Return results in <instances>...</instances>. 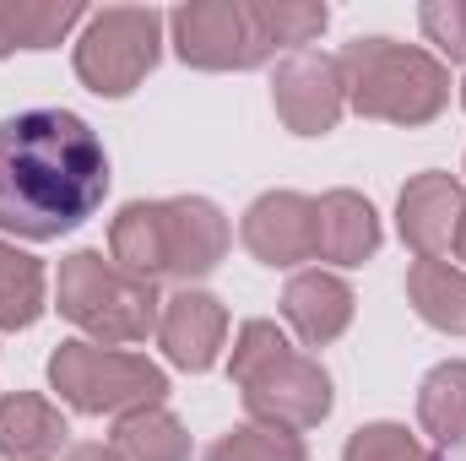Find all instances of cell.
Returning a JSON list of instances; mask_svg holds the SVG:
<instances>
[{
    "instance_id": "obj_1",
    "label": "cell",
    "mask_w": 466,
    "mask_h": 461,
    "mask_svg": "<svg viewBox=\"0 0 466 461\" xmlns=\"http://www.w3.org/2000/svg\"><path fill=\"white\" fill-rule=\"evenodd\" d=\"M109 158L93 125L71 109H27L0 119V229L60 239L98 212Z\"/></svg>"
},
{
    "instance_id": "obj_2",
    "label": "cell",
    "mask_w": 466,
    "mask_h": 461,
    "mask_svg": "<svg viewBox=\"0 0 466 461\" xmlns=\"http://www.w3.org/2000/svg\"><path fill=\"white\" fill-rule=\"evenodd\" d=\"M174 49L196 71H249L277 49H304L326 33V5L309 0H196L168 16Z\"/></svg>"
},
{
    "instance_id": "obj_3",
    "label": "cell",
    "mask_w": 466,
    "mask_h": 461,
    "mask_svg": "<svg viewBox=\"0 0 466 461\" xmlns=\"http://www.w3.org/2000/svg\"><path fill=\"white\" fill-rule=\"evenodd\" d=\"M115 266L130 277H207L228 255V218L201 201V196H174V201H130L109 229Z\"/></svg>"
},
{
    "instance_id": "obj_4",
    "label": "cell",
    "mask_w": 466,
    "mask_h": 461,
    "mask_svg": "<svg viewBox=\"0 0 466 461\" xmlns=\"http://www.w3.org/2000/svg\"><path fill=\"white\" fill-rule=\"evenodd\" d=\"M233 380L244 391V407L266 429H315L331 413V374L304 358L271 321H249L233 343Z\"/></svg>"
},
{
    "instance_id": "obj_5",
    "label": "cell",
    "mask_w": 466,
    "mask_h": 461,
    "mask_svg": "<svg viewBox=\"0 0 466 461\" xmlns=\"http://www.w3.org/2000/svg\"><path fill=\"white\" fill-rule=\"evenodd\" d=\"M342 93L363 119H390V125H429L451 98V71L412 44L396 38H352L337 55Z\"/></svg>"
},
{
    "instance_id": "obj_6",
    "label": "cell",
    "mask_w": 466,
    "mask_h": 461,
    "mask_svg": "<svg viewBox=\"0 0 466 461\" xmlns=\"http://www.w3.org/2000/svg\"><path fill=\"white\" fill-rule=\"evenodd\" d=\"M60 315L98 343H147V332H157L163 299L147 277H130L98 250H76L60 261Z\"/></svg>"
},
{
    "instance_id": "obj_7",
    "label": "cell",
    "mask_w": 466,
    "mask_h": 461,
    "mask_svg": "<svg viewBox=\"0 0 466 461\" xmlns=\"http://www.w3.org/2000/svg\"><path fill=\"white\" fill-rule=\"evenodd\" d=\"M49 380L55 391L76 407V413H141L157 407L168 380L157 364H147L141 353H115V347L93 343H60L49 358Z\"/></svg>"
},
{
    "instance_id": "obj_8",
    "label": "cell",
    "mask_w": 466,
    "mask_h": 461,
    "mask_svg": "<svg viewBox=\"0 0 466 461\" xmlns=\"http://www.w3.org/2000/svg\"><path fill=\"white\" fill-rule=\"evenodd\" d=\"M163 49V16L147 5H109L87 16V33L76 38V77L104 93V98H125Z\"/></svg>"
},
{
    "instance_id": "obj_9",
    "label": "cell",
    "mask_w": 466,
    "mask_h": 461,
    "mask_svg": "<svg viewBox=\"0 0 466 461\" xmlns=\"http://www.w3.org/2000/svg\"><path fill=\"white\" fill-rule=\"evenodd\" d=\"M271 104L282 125L293 136H326L337 130V119L348 109V93H342V71L331 55H315V49H299L277 66V82H271Z\"/></svg>"
},
{
    "instance_id": "obj_10",
    "label": "cell",
    "mask_w": 466,
    "mask_h": 461,
    "mask_svg": "<svg viewBox=\"0 0 466 461\" xmlns=\"http://www.w3.org/2000/svg\"><path fill=\"white\" fill-rule=\"evenodd\" d=\"M244 250L266 266H299L320 255V218L315 201L299 190H266L249 212H244Z\"/></svg>"
},
{
    "instance_id": "obj_11",
    "label": "cell",
    "mask_w": 466,
    "mask_h": 461,
    "mask_svg": "<svg viewBox=\"0 0 466 461\" xmlns=\"http://www.w3.org/2000/svg\"><path fill=\"white\" fill-rule=\"evenodd\" d=\"M396 218H401V239L423 255V261H440L456 250V233L466 218V190L451 174H418L407 179L401 201H396Z\"/></svg>"
},
{
    "instance_id": "obj_12",
    "label": "cell",
    "mask_w": 466,
    "mask_h": 461,
    "mask_svg": "<svg viewBox=\"0 0 466 461\" xmlns=\"http://www.w3.org/2000/svg\"><path fill=\"white\" fill-rule=\"evenodd\" d=\"M223 337H228V310H223V299H212V293H201V288H185V293L163 299L157 343H163V353H168L179 369H190V374L212 369Z\"/></svg>"
},
{
    "instance_id": "obj_13",
    "label": "cell",
    "mask_w": 466,
    "mask_h": 461,
    "mask_svg": "<svg viewBox=\"0 0 466 461\" xmlns=\"http://www.w3.org/2000/svg\"><path fill=\"white\" fill-rule=\"evenodd\" d=\"M282 315L309 347H326L352 326V288L331 271H299L282 293Z\"/></svg>"
},
{
    "instance_id": "obj_14",
    "label": "cell",
    "mask_w": 466,
    "mask_h": 461,
    "mask_svg": "<svg viewBox=\"0 0 466 461\" xmlns=\"http://www.w3.org/2000/svg\"><path fill=\"white\" fill-rule=\"evenodd\" d=\"M66 418L33 396V391H16L0 402V456L11 461H55L66 451Z\"/></svg>"
},
{
    "instance_id": "obj_15",
    "label": "cell",
    "mask_w": 466,
    "mask_h": 461,
    "mask_svg": "<svg viewBox=\"0 0 466 461\" xmlns=\"http://www.w3.org/2000/svg\"><path fill=\"white\" fill-rule=\"evenodd\" d=\"M320 218V255L337 266H363L380 250V218L358 190H331L315 201Z\"/></svg>"
},
{
    "instance_id": "obj_16",
    "label": "cell",
    "mask_w": 466,
    "mask_h": 461,
    "mask_svg": "<svg viewBox=\"0 0 466 461\" xmlns=\"http://www.w3.org/2000/svg\"><path fill=\"white\" fill-rule=\"evenodd\" d=\"M87 11L76 0H0V55L60 44Z\"/></svg>"
},
{
    "instance_id": "obj_17",
    "label": "cell",
    "mask_w": 466,
    "mask_h": 461,
    "mask_svg": "<svg viewBox=\"0 0 466 461\" xmlns=\"http://www.w3.org/2000/svg\"><path fill=\"white\" fill-rule=\"evenodd\" d=\"M407 299H412V310H418L434 332L466 337V271L445 266V261H412V271H407Z\"/></svg>"
},
{
    "instance_id": "obj_18",
    "label": "cell",
    "mask_w": 466,
    "mask_h": 461,
    "mask_svg": "<svg viewBox=\"0 0 466 461\" xmlns=\"http://www.w3.org/2000/svg\"><path fill=\"white\" fill-rule=\"evenodd\" d=\"M115 451L119 461H190V435L174 413L141 407L115 424Z\"/></svg>"
},
{
    "instance_id": "obj_19",
    "label": "cell",
    "mask_w": 466,
    "mask_h": 461,
    "mask_svg": "<svg viewBox=\"0 0 466 461\" xmlns=\"http://www.w3.org/2000/svg\"><path fill=\"white\" fill-rule=\"evenodd\" d=\"M418 424L440 446H461L466 440V364L461 358L429 369V380L418 391Z\"/></svg>"
},
{
    "instance_id": "obj_20",
    "label": "cell",
    "mask_w": 466,
    "mask_h": 461,
    "mask_svg": "<svg viewBox=\"0 0 466 461\" xmlns=\"http://www.w3.org/2000/svg\"><path fill=\"white\" fill-rule=\"evenodd\" d=\"M44 315V266L0 239V332H27Z\"/></svg>"
},
{
    "instance_id": "obj_21",
    "label": "cell",
    "mask_w": 466,
    "mask_h": 461,
    "mask_svg": "<svg viewBox=\"0 0 466 461\" xmlns=\"http://www.w3.org/2000/svg\"><path fill=\"white\" fill-rule=\"evenodd\" d=\"M207 461H304V440L299 435H288V429H233L223 435Z\"/></svg>"
},
{
    "instance_id": "obj_22",
    "label": "cell",
    "mask_w": 466,
    "mask_h": 461,
    "mask_svg": "<svg viewBox=\"0 0 466 461\" xmlns=\"http://www.w3.org/2000/svg\"><path fill=\"white\" fill-rule=\"evenodd\" d=\"M342 461H434L401 424H369L348 440Z\"/></svg>"
},
{
    "instance_id": "obj_23",
    "label": "cell",
    "mask_w": 466,
    "mask_h": 461,
    "mask_svg": "<svg viewBox=\"0 0 466 461\" xmlns=\"http://www.w3.org/2000/svg\"><path fill=\"white\" fill-rule=\"evenodd\" d=\"M418 22H423L429 44H440V55L466 60V0H434L418 11Z\"/></svg>"
},
{
    "instance_id": "obj_24",
    "label": "cell",
    "mask_w": 466,
    "mask_h": 461,
    "mask_svg": "<svg viewBox=\"0 0 466 461\" xmlns=\"http://www.w3.org/2000/svg\"><path fill=\"white\" fill-rule=\"evenodd\" d=\"M60 461H119V451H109V446H71Z\"/></svg>"
},
{
    "instance_id": "obj_25",
    "label": "cell",
    "mask_w": 466,
    "mask_h": 461,
    "mask_svg": "<svg viewBox=\"0 0 466 461\" xmlns=\"http://www.w3.org/2000/svg\"><path fill=\"white\" fill-rule=\"evenodd\" d=\"M456 255L466 261V218H461V233H456Z\"/></svg>"
},
{
    "instance_id": "obj_26",
    "label": "cell",
    "mask_w": 466,
    "mask_h": 461,
    "mask_svg": "<svg viewBox=\"0 0 466 461\" xmlns=\"http://www.w3.org/2000/svg\"><path fill=\"white\" fill-rule=\"evenodd\" d=\"M461 104H466V87H461Z\"/></svg>"
}]
</instances>
